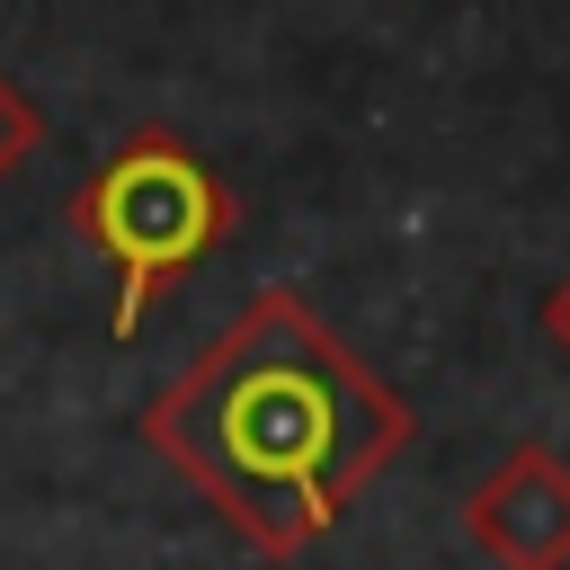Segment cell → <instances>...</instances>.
<instances>
[{
	"label": "cell",
	"mask_w": 570,
	"mask_h": 570,
	"mask_svg": "<svg viewBox=\"0 0 570 570\" xmlns=\"http://www.w3.org/2000/svg\"><path fill=\"white\" fill-rule=\"evenodd\" d=\"M232 223H240L232 187H223L214 160H205L187 134H169V125H134V134L71 187V232H80V240L107 258V276H116V312H107L116 338H142L151 303H160L178 276H196V267L232 240Z\"/></svg>",
	"instance_id": "cell-2"
},
{
	"label": "cell",
	"mask_w": 570,
	"mask_h": 570,
	"mask_svg": "<svg viewBox=\"0 0 570 570\" xmlns=\"http://www.w3.org/2000/svg\"><path fill=\"white\" fill-rule=\"evenodd\" d=\"M134 436L249 552L294 561L410 454V401L294 285H258L142 401Z\"/></svg>",
	"instance_id": "cell-1"
},
{
	"label": "cell",
	"mask_w": 570,
	"mask_h": 570,
	"mask_svg": "<svg viewBox=\"0 0 570 570\" xmlns=\"http://www.w3.org/2000/svg\"><path fill=\"white\" fill-rule=\"evenodd\" d=\"M543 338H552V347L570 356V276H561V285L543 294Z\"/></svg>",
	"instance_id": "cell-5"
},
{
	"label": "cell",
	"mask_w": 570,
	"mask_h": 570,
	"mask_svg": "<svg viewBox=\"0 0 570 570\" xmlns=\"http://www.w3.org/2000/svg\"><path fill=\"white\" fill-rule=\"evenodd\" d=\"M463 534L490 570H570V463L552 445H508L472 499H463Z\"/></svg>",
	"instance_id": "cell-3"
},
{
	"label": "cell",
	"mask_w": 570,
	"mask_h": 570,
	"mask_svg": "<svg viewBox=\"0 0 570 570\" xmlns=\"http://www.w3.org/2000/svg\"><path fill=\"white\" fill-rule=\"evenodd\" d=\"M27 151H45V107H36V98L0 71V178H9Z\"/></svg>",
	"instance_id": "cell-4"
}]
</instances>
